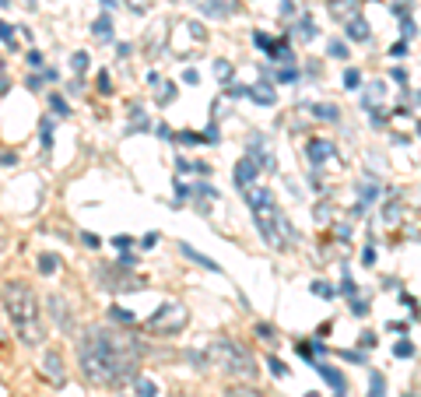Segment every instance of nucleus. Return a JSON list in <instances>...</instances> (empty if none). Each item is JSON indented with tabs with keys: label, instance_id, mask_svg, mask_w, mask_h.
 <instances>
[{
	"label": "nucleus",
	"instance_id": "3c124183",
	"mask_svg": "<svg viewBox=\"0 0 421 397\" xmlns=\"http://www.w3.org/2000/svg\"><path fill=\"white\" fill-rule=\"evenodd\" d=\"M28 64H32V67H42V53L32 50V53H28Z\"/></svg>",
	"mask_w": 421,
	"mask_h": 397
},
{
	"label": "nucleus",
	"instance_id": "4c0bfd02",
	"mask_svg": "<svg viewBox=\"0 0 421 397\" xmlns=\"http://www.w3.org/2000/svg\"><path fill=\"white\" fill-rule=\"evenodd\" d=\"M351 309H355V316H365V313H369V302H365V299H351Z\"/></svg>",
	"mask_w": 421,
	"mask_h": 397
},
{
	"label": "nucleus",
	"instance_id": "9b49d317",
	"mask_svg": "<svg viewBox=\"0 0 421 397\" xmlns=\"http://www.w3.org/2000/svg\"><path fill=\"white\" fill-rule=\"evenodd\" d=\"M306 155H309V162H313V166H323L326 159H333V144L316 137V141H309V144H306Z\"/></svg>",
	"mask_w": 421,
	"mask_h": 397
},
{
	"label": "nucleus",
	"instance_id": "6e6552de",
	"mask_svg": "<svg viewBox=\"0 0 421 397\" xmlns=\"http://www.w3.org/2000/svg\"><path fill=\"white\" fill-rule=\"evenodd\" d=\"M256 176H260V169H256V162H253L249 155L235 162V187H239V190L253 187V183H256Z\"/></svg>",
	"mask_w": 421,
	"mask_h": 397
},
{
	"label": "nucleus",
	"instance_id": "c85d7f7f",
	"mask_svg": "<svg viewBox=\"0 0 421 397\" xmlns=\"http://www.w3.org/2000/svg\"><path fill=\"white\" fill-rule=\"evenodd\" d=\"M49 105H53V113H57V116H71V105H67L64 96H49Z\"/></svg>",
	"mask_w": 421,
	"mask_h": 397
},
{
	"label": "nucleus",
	"instance_id": "c9c22d12",
	"mask_svg": "<svg viewBox=\"0 0 421 397\" xmlns=\"http://www.w3.org/2000/svg\"><path fill=\"white\" fill-rule=\"evenodd\" d=\"M179 141H183V144H208V141H204V134H190V130H186V134H179Z\"/></svg>",
	"mask_w": 421,
	"mask_h": 397
},
{
	"label": "nucleus",
	"instance_id": "79ce46f5",
	"mask_svg": "<svg viewBox=\"0 0 421 397\" xmlns=\"http://www.w3.org/2000/svg\"><path fill=\"white\" fill-rule=\"evenodd\" d=\"M112 243H116V250H119V253H123V250H130V246H134V239H130V236H116V239H112Z\"/></svg>",
	"mask_w": 421,
	"mask_h": 397
},
{
	"label": "nucleus",
	"instance_id": "4468645a",
	"mask_svg": "<svg viewBox=\"0 0 421 397\" xmlns=\"http://www.w3.org/2000/svg\"><path fill=\"white\" fill-rule=\"evenodd\" d=\"M179 253H183V257H190L194 264H201V267H208V271H221V267H218V264H214L210 257H204V253H201L197 246H190V243H179Z\"/></svg>",
	"mask_w": 421,
	"mask_h": 397
},
{
	"label": "nucleus",
	"instance_id": "f03ea898",
	"mask_svg": "<svg viewBox=\"0 0 421 397\" xmlns=\"http://www.w3.org/2000/svg\"><path fill=\"white\" fill-rule=\"evenodd\" d=\"M4 302H7V316L14 323V334L21 338V345L35 348L46 341V323H42V306L32 292L28 282H7L4 289Z\"/></svg>",
	"mask_w": 421,
	"mask_h": 397
},
{
	"label": "nucleus",
	"instance_id": "13d9d810",
	"mask_svg": "<svg viewBox=\"0 0 421 397\" xmlns=\"http://www.w3.org/2000/svg\"><path fill=\"white\" fill-rule=\"evenodd\" d=\"M130 7H134L137 14H144V0H130Z\"/></svg>",
	"mask_w": 421,
	"mask_h": 397
},
{
	"label": "nucleus",
	"instance_id": "2f4dec72",
	"mask_svg": "<svg viewBox=\"0 0 421 397\" xmlns=\"http://www.w3.org/2000/svg\"><path fill=\"white\" fill-rule=\"evenodd\" d=\"M214 74H218L221 81H228V78H232V64H228V60H218V64H214Z\"/></svg>",
	"mask_w": 421,
	"mask_h": 397
},
{
	"label": "nucleus",
	"instance_id": "bf43d9fd",
	"mask_svg": "<svg viewBox=\"0 0 421 397\" xmlns=\"http://www.w3.org/2000/svg\"><path fill=\"white\" fill-rule=\"evenodd\" d=\"M7 92V78H4V71H0V96Z\"/></svg>",
	"mask_w": 421,
	"mask_h": 397
},
{
	"label": "nucleus",
	"instance_id": "69168bd1",
	"mask_svg": "<svg viewBox=\"0 0 421 397\" xmlns=\"http://www.w3.org/2000/svg\"><path fill=\"white\" fill-rule=\"evenodd\" d=\"M306 397H319V394H306Z\"/></svg>",
	"mask_w": 421,
	"mask_h": 397
},
{
	"label": "nucleus",
	"instance_id": "4be33fe9",
	"mask_svg": "<svg viewBox=\"0 0 421 397\" xmlns=\"http://www.w3.org/2000/svg\"><path fill=\"white\" fill-rule=\"evenodd\" d=\"M137 397H158V384L148 376H137Z\"/></svg>",
	"mask_w": 421,
	"mask_h": 397
},
{
	"label": "nucleus",
	"instance_id": "1a4fd4ad",
	"mask_svg": "<svg viewBox=\"0 0 421 397\" xmlns=\"http://www.w3.org/2000/svg\"><path fill=\"white\" fill-rule=\"evenodd\" d=\"M49 309H53V320H57V327H60V330H71V323H74V313L67 309V299H64V296H49Z\"/></svg>",
	"mask_w": 421,
	"mask_h": 397
},
{
	"label": "nucleus",
	"instance_id": "7c9ffc66",
	"mask_svg": "<svg viewBox=\"0 0 421 397\" xmlns=\"http://www.w3.org/2000/svg\"><path fill=\"white\" fill-rule=\"evenodd\" d=\"M340 296H348V299L358 296V285H355V278H351V275H348V278L340 282Z\"/></svg>",
	"mask_w": 421,
	"mask_h": 397
},
{
	"label": "nucleus",
	"instance_id": "680f3d73",
	"mask_svg": "<svg viewBox=\"0 0 421 397\" xmlns=\"http://www.w3.org/2000/svg\"><path fill=\"white\" fill-rule=\"evenodd\" d=\"M102 4H105V7H116V0H102Z\"/></svg>",
	"mask_w": 421,
	"mask_h": 397
},
{
	"label": "nucleus",
	"instance_id": "603ef678",
	"mask_svg": "<svg viewBox=\"0 0 421 397\" xmlns=\"http://www.w3.org/2000/svg\"><path fill=\"white\" fill-rule=\"evenodd\" d=\"M81 239H85V246H92V250H95V246H99V236H92V232H85V236H81Z\"/></svg>",
	"mask_w": 421,
	"mask_h": 397
},
{
	"label": "nucleus",
	"instance_id": "cd10ccee",
	"mask_svg": "<svg viewBox=\"0 0 421 397\" xmlns=\"http://www.w3.org/2000/svg\"><path fill=\"white\" fill-rule=\"evenodd\" d=\"M109 313H112V320H116V323H134V309H123V306H112Z\"/></svg>",
	"mask_w": 421,
	"mask_h": 397
},
{
	"label": "nucleus",
	"instance_id": "0e129e2a",
	"mask_svg": "<svg viewBox=\"0 0 421 397\" xmlns=\"http://www.w3.org/2000/svg\"><path fill=\"white\" fill-rule=\"evenodd\" d=\"M0 7H7V0H0Z\"/></svg>",
	"mask_w": 421,
	"mask_h": 397
},
{
	"label": "nucleus",
	"instance_id": "39448f33",
	"mask_svg": "<svg viewBox=\"0 0 421 397\" xmlns=\"http://www.w3.org/2000/svg\"><path fill=\"white\" fill-rule=\"evenodd\" d=\"M186 320H190L186 306H179V302H165V306L148 320V327H151L155 334H179V330L186 327Z\"/></svg>",
	"mask_w": 421,
	"mask_h": 397
},
{
	"label": "nucleus",
	"instance_id": "aec40b11",
	"mask_svg": "<svg viewBox=\"0 0 421 397\" xmlns=\"http://www.w3.org/2000/svg\"><path fill=\"white\" fill-rule=\"evenodd\" d=\"M92 35L95 39H112V21H109V14H102V18H95V25H92Z\"/></svg>",
	"mask_w": 421,
	"mask_h": 397
},
{
	"label": "nucleus",
	"instance_id": "dca6fc26",
	"mask_svg": "<svg viewBox=\"0 0 421 397\" xmlns=\"http://www.w3.org/2000/svg\"><path fill=\"white\" fill-rule=\"evenodd\" d=\"M330 14L333 18H355L358 14V0H330Z\"/></svg>",
	"mask_w": 421,
	"mask_h": 397
},
{
	"label": "nucleus",
	"instance_id": "a211bd4d",
	"mask_svg": "<svg viewBox=\"0 0 421 397\" xmlns=\"http://www.w3.org/2000/svg\"><path fill=\"white\" fill-rule=\"evenodd\" d=\"M235 11V4H228V0H204V14L210 18H228Z\"/></svg>",
	"mask_w": 421,
	"mask_h": 397
},
{
	"label": "nucleus",
	"instance_id": "c756f323",
	"mask_svg": "<svg viewBox=\"0 0 421 397\" xmlns=\"http://www.w3.org/2000/svg\"><path fill=\"white\" fill-rule=\"evenodd\" d=\"M225 397H263L260 391H253V387H228Z\"/></svg>",
	"mask_w": 421,
	"mask_h": 397
},
{
	"label": "nucleus",
	"instance_id": "f8f14e48",
	"mask_svg": "<svg viewBox=\"0 0 421 397\" xmlns=\"http://www.w3.org/2000/svg\"><path fill=\"white\" fill-rule=\"evenodd\" d=\"M344 28H348V39H355V42H369V21H365L362 14L348 18V21H344Z\"/></svg>",
	"mask_w": 421,
	"mask_h": 397
},
{
	"label": "nucleus",
	"instance_id": "20e7f679",
	"mask_svg": "<svg viewBox=\"0 0 421 397\" xmlns=\"http://www.w3.org/2000/svg\"><path fill=\"white\" fill-rule=\"evenodd\" d=\"M253 214H256V225H260V236H263L267 246H274V250H288V246L299 239L295 229H292V221H288V214H285L278 204L256 207Z\"/></svg>",
	"mask_w": 421,
	"mask_h": 397
},
{
	"label": "nucleus",
	"instance_id": "393cba45",
	"mask_svg": "<svg viewBox=\"0 0 421 397\" xmlns=\"http://www.w3.org/2000/svg\"><path fill=\"white\" fill-rule=\"evenodd\" d=\"M393 355H397V359H411V355H415V341H408V338L397 341V345H393Z\"/></svg>",
	"mask_w": 421,
	"mask_h": 397
},
{
	"label": "nucleus",
	"instance_id": "0eeeda50",
	"mask_svg": "<svg viewBox=\"0 0 421 397\" xmlns=\"http://www.w3.org/2000/svg\"><path fill=\"white\" fill-rule=\"evenodd\" d=\"M42 376H46V384H53V387H64V384H67L64 355H60L57 348H49V352L42 355Z\"/></svg>",
	"mask_w": 421,
	"mask_h": 397
},
{
	"label": "nucleus",
	"instance_id": "a18cd8bd",
	"mask_svg": "<svg viewBox=\"0 0 421 397\" xmlns=\"http://www.w3.org/2000/svg\"><path fill=\"white\" fill-rule=\"evenodd\" d=\"M253 42H256L260 50H267V46H271V35H263V32H253Z\"/></svg>",
	"mask_w": 421,
	"mask_h": 397
},
{
	"label": "nucleus",
	"instance_id": "864d4df0",
	"mask_svg": "<svg viewBox=\"0 0 421 397\" xmlns=\"http://www.w3.org/2000/svg\"><path fill=\"white\" fill-rule=\"evenodd\" d=\"M190 32H194L197 39H204V28H201V21H190Z\"/></svg>",
	"mask_w": 421,
	"mask_h": 397
},
{
	"label": "nucleus",
	"instance_id": "f257e3e1",
	"mask_svg": "<svg viewBox=\"0 0 421 397\" xmlns=\"http://www.w3.org/2000/svg\"><path fill=\"white\" fill-rule=\"evenodd\" d=\"M141 355V341L116 327H88L78 341L81 376L95 387H119L126 380H137Z\"/></svg>",
	"mask_w": 421,
	"mask_h": 397
},
{
	"label": "nucleus",
	"instance_id": "c03bdc74",
	"mask_svg": "<svg viewBox=\"0 0 421 397\" xmlns=\"http://www.w3.org/2000/svg\"><path fill=\"white\" fill-rule=\"evenodd\" d=\"M99 92H102V96H109V92H112V81H109V74H99Z\"/></svg>",
	"mask_w": 421,
	"mask_h": 397
},
{
	"label": "nucleus",
	"instance_id": "09e8293b",
	"mask_svg": "<svg viewBox=\"0 0 421 397\" xmlns=\"http://www.w3.org/2000/svg\"><path fill=\"white\" fill-rule=\"evenodd\" d=\"M295 352H299V355H302V359H313V348H309V345H306V341H299V345H295Z\"/></svg>",
	"mask_w": 421,
	"mask_h": 397
},
{
	"label": "nucleus",
	"instance_id": "423d86ee",
	"mask_svg": "<svg viewBox=\"0 0 421 397\" xmlns=\"http://www.w3.org/2000/svg\"><path fill=\"white\" fill-rule=\"evenodd\" d=\"M95 278L102 282V289H109V292H123V289L137 292V289H144L141 278H134V275H119V271H112L109 264H99V267H95Z\"/></svg>",
	"mask_w": 421,
	"mask_h": 397
},
{
	"label": "nucleus",
	"instance_id": "49530a36",
	"mask_svg": "<svg viewBox=\"0 0 421 397\" xmlns=\"http://www.w3.org/2000/svg\"><path fill=\"white\" fill-rule=\"evenodd\" d=\"M358 345H362V348H372V345H376V334H372V330H365V334L358 338Z\"/></svg>",
	"mask_w": 421,
	"mask_h": 397
},
{
	"label": "nucleus",
	"instance_id": "e433bc0d",
	"mask_svg": "<svg viewBox=\"0 0 421 397\" xmlns=\"http://www.w3.org/2000/svg\"><path fill=\"white\" fill-rule=\"evenodd\" d=\"M267 369H271V373H274V376H285V373H288V369H285V362H281V359H267Z\"/></svg>",
	"mask_w": 421,
	"mask_h": 397
},
{
	"label": "nucleus",
	"instance_id": "473e14b6",
	"mask_svg": "<svg viewBox=\"0 0 421 397\" xmlns=\"http://www.w3.org/2000/svg\"><path fill=\"white\" fill-rule=\"evenodd\" d=\"M326 53H330V57H337V60H344V57H348L344 42H326Z\"/></svg>",
	"mask_w": 421,
	"mask_h": 397
},
{
	"label": "nucleus",
	"instance_id": "58836bf2",
	"mask_svg": "<svg viewBox=\"0 0 421 397\" xmlns=\"http://www.w3.org/2000/svg\"><path fill=\"white\" fill-rule=\"evenodd\" d=\"M313 296H323V299H330L333 296V289L326 285V282H313Z\"/></svg>",
	"mask_w": 421,
	"mask_h": 397
},
{
	"label": "nucleus",
	"instance_id": "e2e57ef3",
	"mask_svg": "<svg viewBox=\"0 0 421 397\" xmlns=\"http://www.w3.org/2000/svg\"><path fill=\"white\" fill-rule=\"evenodd\" d=\"M404 397H418V394H415V391H411V394H404Z\"/></svg>",
	"mask_w": 421,
	"mask_h": 397
},
{
	"label": "nucleus",
	"instance_id": "a19ab883",
	"mask_svg": "<svg viewBox=\"0 0 421 397\" xmlns=\"http://www.w3.org/2000/svg\"><path fill=\"white\" fill-rule=\"evenodd\" d=\"M0 39H4L7 46H14V28H11V25H4V21H0Z\"/></svg>",
	"mask_w": 421,
	"mask_h": 397
},
{
	"label": "nucleus",
	"instance_id": "8fccbe9b",
	"mask_svg": "<svg viewBox=\"0 0 421 397\" xmlns=\"http://www.w3.org/2000/svg\"><path fill=\"white\" fill-rule=\"evenodd\" d=\"M183 81H186V85H197V81H201V74H197V71H194V67H190V71H186V74H183Z\"/></svg>",
	"mask_w": 421,
	"mask_h": 397
},
{
	"label": "nucleus",
	"instance_id": "5701e85b",
	"mask_svg": "<svg viewBox=\"0 0 421 397\" xmlns=\"http://www.w3.org/2000/svg\"><path fill=\"white\" fill-rule=\"evenodd\" d=\"M35 267H39V275H57V257H53V253H42V257L35 260Z\"/></svg>",
	"mask_w": 421,
	"mask_h": 397
},
{
	"label": "nucleus",
	"instance_id": "f3484780",
	"mask_svg": "<svg viewBox=\"0 0 421 397\" xmlns=\"http://www.w3.org/2000/svg\"><path fill=\"white\" fill-rule=\"evenodd\" d=\"M358 194H362L358 207H369L372 200L379 197V183H376V180H362V183H358Z\"/></svg>",
	"mask_w": 421,
	"mask_h": 397
},
{
	"label": "nucleus",
	"instance_id": "bb28decb",
	"mask_svg": "<svg viewBox=\"0 0 421 397\" xmlns=\"http://www.w3.org/2000/svg\"><path fill=\"white\" fill-rule=\"evenodd\" d=\"M344 85H348V92L358 88V85H362V71H358V67H348V71H344Z\"/></svg>",
	"mask_w": 421,
	"mask_h": 397
},
{
	"label": "nucleus",
	"instance_id": "72a5a7b5",
	"mask_svg": "<svg viewBox=\"0 0 421 397\" xmlns=\"http://www.w3.org/2000/svg\"><path fill=\"white\" fill-rule=\"evenodd\" d=\"M71 64H74V71H78V74H81V71H88V53H85V50H81V53H74V60H71Z\"/></svg>",
	"mask_w": 421,
	"mask_h": 397
},
{
	"label": "nucleus",
	"instance_id": "de8ad7c7",
	"mask_svg": "<svg viewBox=\"0 0 421 397\" xmlns=\"http://www.w3.org/2000/svg\"><path fill=\"white\" fill-rule=\"evenodd\" d=\"M225 96H232V99H235V96H246V85H228Z\"/></svg>",
	"mask_w": 421,
	"mask_h": 397
},
{
	"label": "nucleus",
	"instance_id": "6ab92c4d",
	"mask_svg": "<svg viewBox=\"0 0 421 397\" xmlns=\"http://www.w3.org/2000/svg\"><path fill=\"white\" fill-rule=\"evenodd\" d=\"M313 113H316V120H326V123H337L340 120V109L333 102H316Z\"/></svg>",
	"mask_w": 421,
	"mask_h": 397
},
{
	"label": "nucleus",
	"instance_id": "2eb2a0df",
	"mask_svg": "<svg viewBox=\"0 0 421 397\" xmlns=\"http://www.w3.org/2000/svg\"><path fill=\"white\" fill-rule=\"evenodd\" d=\"M316 373H319L333 391H344V373H340V369H333V366H326V362H316Z\"/></svg>",
	"mask_w": 421,
	"mask_h": 397
},
{
	"label": "nucleus",
	"instance_id": "a878e982",
	"mask_svg": "<svg viewBox=\"0 0 421 397\" xmlns=\"http://www.w3.org/2000/svg\"><path fill=\"white\" fill-rule=\"evenodd\" d=\"M299 39H306V42H309V39H316L313 18H302V21H299Z\"/></svg>",
	"mask_w": 421,
	"mask_h": 397
},
{
	"label": "nucleus",
	"instance_id": "ddd939ff",
	"mask_svg": "<svg viewBox=\"0 0 421 397\" xmlns=\"http://www.w3.org/2000/svg\"><path fill=\"white\" fill-rule=\"evenodd\" d=\"M246 96L256 102V105H274V102H278L274 88H271V81H267V85H253V88H246Z\"/></svg>",
	"mask_w": 421,
	"mask_h": 397
},
{
	"label": "nucleus",
	"instance_id": "9d476101",
	"mask_svg": "<svg viewBox=\"0 0 421 397\" xmlns=\"http://www.w3.org/2000/svg\"><path fill=\"white\" fill-rule=\"evenodd\" d=\"M242 197H246V204H249V211H256V207H267V204H274V194L267 190V187H246L242 190Z\"/></svg>",
	"mask_w": 421,
	"mask_h": 397
},
{
	"label": "nucleus",
	"instance_id": "b1692460",
	"mask_svg": "<svg viewBox=\"0 0 421 397\" xmlns=\"http://www.w3.org/2000/svg\"><path fill=\"white\" fill-rule=\"evenodd\" d=\"M369 397H386V376H383V373H372V384H369Z\"/></svg>",
	"mask_w": 421,
	"mask_h": 397
},
{
	"label": "nucleus",
	"instance_id": "f704fd0d",
	"mask_svg": "<svg viewBox=\"0 0 421 397\" xmlns=\"http://www.w3.org/2000/svg\"><path fill=\"white\" fill-rule=\"evenodd\" d=\"M295 78H299V71H295V67H281V71H278V81H285V85H288V81H295Z\"/></svg>",
	"mask_w": 421,
	"mask_h": 397
},
{
	"label": "nucleus",
	"instance_id": "5fc2aeb1",
	"mask_svg": "<svg viewBox=\"0 0 421 397\" xmlns=\"http://www.w3.org/2000/svg\"><path fill=\"white\" fill-rule=\"evenodd\" d=\"M390 53H393V57H404V53H408V42H397V46H393Z\"/></svg>",
	"mask_w": 421,
	"mask_h": 397
},
{
	"label": "nucleus",
	"instance_id": "412c9836",
	"mask_svg": "<svg viewBox=\"0 0 421 397\" xmlns=\"http://www.w3.org/2000/svg\"><path fill=\"white\" fill-rule=\"evenodd\" d=\"M386 96V88H383V81H376V85H369V92H365V105L369 109H376V102H383Z\"/></svg>",
	"mask_w": 421,
	"mask_h": 397
},
{
	"label": "nucleus",
	"instance_id": "4d7b16f0",
	"mask_svg": "<svg viewBox=\"0 0 421 397\" xmlns=\"http://www.w3.org/2000/svg\"><path fill=\"white\" fill-rule=\"evenodd\" d=\"M141 243H144V246H155V243H158V232H148V236H144Z\"/></svg>",
	"mask_w": 421,
	"mask_h": 397
},
{
	"label": "nucleus",
	"instance_id": "6e6d98bb",
	"mask_svg": "<svg viewBox=\"0 0 421 397\" xmlns=\"http://www.w3.org/2000/svg\"><path fill=\"white\" fill-rule=\"evenodd\" d=\"M316 218H319V221H323V218H330V207H326V204H319V207H316Z\"/></svg>",
	"mask_w": 421,
	"mask_h": 397
},
{
	"label": "nucleus",
	"instance_id": "ea45409f",
	"mask_svg": "<svg viewBox=\"0 0 421 397\" xmlns=\"http://www.w3.org/2000/svg\"><path fill=\"white\" fill-rule=\"evenodd\" d=\"M172 99H176V85H165V92L158 96V105H169Z\"/></svg>",
	"mask_w": 421,
	"mask_h": 397
},
{
	"label": "nucleus",
	"instance_id": "7ed1b4c3",
	"mask_svg": "<svg viewBox=\"0 0 421 397\" xmlns=\"http://www.w3.org/2000/svg\"><path fill=\"white\" fill-rule=\"evenodd\" d=\"M204 362L214 366L218 373H225V376H239V380H256V359H253V352L246 348V345H239V341H232V338H214L208 345V352H204Z\"/></svg>",
	"mask_w": 421,
	"mask_h": 397
},
{
	"label": "nucleus",
	"instance_id": "37998d69",
	"mask_svg": "<svg viewBox=\"0 0 421 397\" xmlns=\"http://www.w3.org/2000/svg\"><path fill=\"white\" fill-rule=\"evenodd\" d=\"M256 334L267 338V341H274V327H271V323H256Z\"/></svg>",
	"mask_w": 421,
	"mask_h": 397
},
{
	"label": "nucleus",
	"instance_id": "052dcab7",
	"mask_svg": "<svg viewBox=\"0 0 421 397\" xmlns=\"http://www.w3.org/2000/svg\"><path fill=\"white\" fill-rule=\"evenodd\" d=\"M172 397H194V394H186V391H176V394H172Z\"/></svg>",
	"mask_w": 421,
	"mask_h": 397
}]
</instances>
